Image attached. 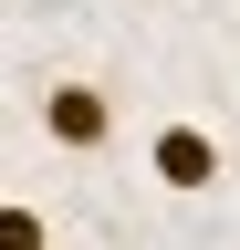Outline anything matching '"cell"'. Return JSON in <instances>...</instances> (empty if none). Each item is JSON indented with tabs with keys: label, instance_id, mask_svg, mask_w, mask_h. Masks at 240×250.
<instances>
[{
	"label": "cell",
	"instance_id": "6da1fadb",
	"mask_svg": "<svg viewBox=\"0 0 240 250\" xmlns=\"http://www.w3.org/2000/svg\"><path fill=\"white\" fill-rule=\"evenodd\" d=\"M42 136L63 146V156H105V146H115V94H105L94 73L42 83Z\"/></svg>",
	"mask_w": 240,
	"mask_h": 250
},
{
	"label": "cell",
	"instance_id": "7a4b0ae2",
	"mask_svg": "<svg viewBox=\"0 0 240 250\" xmlns=\"http://www.w3.org/2000/svg\"><path fill=\"white\" fill-rule=\"evenodd\" d=\"M146 167H157L177 198H198V188H219V136H209V125H188V115H167L157 136H146Z\"/></svg>",
	"mask_w": 240,
	"mask_h": 250
}]
</instances>
